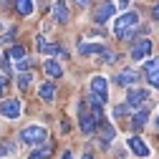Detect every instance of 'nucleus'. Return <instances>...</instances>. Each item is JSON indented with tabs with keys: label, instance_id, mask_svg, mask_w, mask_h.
Here are the masks:
<instances>
[{
	"label": "nucleus",
	"instance_id": "obj_1",
	"mask_svg": "<svg viewBox=\"0 0 159 159\" xmlns=\"http://www.w3.org/2000/svg\"><path fill=\"white\" fill-rule=\"evenodd\" d=\"M78 126H81L84 134H93L96 126H98V119L91 114L89 104H84V101H81V106H78Z\"/></svg>",
	"mask_w": 159,
	"mask_h": 159
},
{
	"label": "nucleus",
	"instance_id": "obj_2",
	"mask_svg": "<svg viewBox=\"0 0 159 159\" xmlns=\"http://www.w3.org/2000/svg\"><path fill=\"white\" fill-rule=\"evenodd\" d=\"M139 23V15L134 13V10H124L121 15L116 18V23H114V33L121 38V33H126V30H131L134 25Z\"/></svg>",
	"mask_w": 159,
	"mask_h": 159
},
{
	"label": "nucleus",
	"instance_id": "obj_3",
	"mask_svg": "<svg viewBox=\"0 0 159 159\" xmlns=\"http://www.w3.org/2000/svg\"><path fill=\"white\" fill-rule=\"evenodd\" d=\"M46 139H48L46 126H25L20 131V142L23 144H43Z\"/></svg>",
	"mask_w": 159,
	"mask_h": 159
},
{
	"label": "nucleus",
	"instance_id": "obj_4",
	"mask_svg": "<svg viewBox=\"0 0 159 159\" xmlns=\"http://www.w3.org/2000/svg\"><path fill=\"white\" fill-rule=\"evenodd\" d=\"M91 93H93L101 104H106V98H109V81H106L104 76H93V78H91Z\"/></svg>",
	"mask_w": 159,
	"mask_h": 159
},
{
	"label": "nucleus",
	"instance_id": "obj_5",
	"mask_svg": "<svg viewBox=\"0 0 159 159\" xmlns=\"http://www.w3.org/2000/svg\"><path fill=\"white\" fill-rule=\"evenodd\" d=\"M144 76L152 89H159V58H149L144 63Z\"/></svg>",
	"mask_w": 159,
	"mask_h": 159
},
{
	"label": "nucleus",
	"instance_id": "obj_6",
	"mask_svg": "<svg viewBox=\"0 0 159 159\" xmlns=\"http://www.w3.org/2000/svg\"><path fill=\"white\" fill-rule=\"evenodd\" d=\"M35 48L41 51V53H46V56H63V58H66V51L58 46V43H48L43 35H38V38H35Z\"/></svg>",
	"mask_w": 159,
	"mask_h": 159
},
{
	"label": "nucleus",
	"instance_id": "obj_7",
	"mask_svg": "<svg viewBox=\"0 0 159 159\" xmlns=\"http://www.w3.org/2000/svg\"><path fill=\"white\" fill-rule=\"evenodd\" d=\"M147 98H149V91L147 89H129V93H126V106H144L147 104Z\"/></svg>",
	"mask_w": 159,
	"mask_h": 159
},
{
	"label": "nucleus",
	"instance_id": "obj_8",
	"mask_svg": "<svg viewBox=\"0 0 159 159\" xmlns=\"http://www.w3.org/2000/svg\"><path fill=\"white\" fill-rule=\"evenodd\" d=\"M149 56H152V41L149 38H142V41L131 48V61H144Z\"/></svg>",
	"mask_w": 159,
	"mask_h": 159
},
{
	"label": "nucleus",
	"instance_id": "obj_9",
	"mask_svg": "<svg viewBox=\"0 0 159 159\" xmlns=\"http://www.w3.org/2000/svg\"><path fill=\"white\" fill-rule=\"evenodd\" d=\"M126 144H129V149H131L136 157H142V159H147V157L152 154V149L147 147V142H144L142 136H129V139H126Z\"/></svg>",
	"mask_w": 159,
	"mask_h": 159
},
{
	"label": "nucleus",
	"instance_id": "obj_10",
	"mask_svg": "<svg viewBox=\"0 0 159 159\" xmlns=\"http://www.w3.org/2000/svg\"><path fill=\"white\" fill-rule=\"evenodd\" d=\"M0 114H3V119H18L20 116V101L18 98H5L0 104Z\"/></svg>",
	"mask_w": 159,
	"mask_h": 159
},
{
	"label": "nucleus",
	"instance_id": "obj_11",
	"mask_svg": "<svg viewBox=\"0 0 159 159\" xmlns=\"http://www.w3.org/2000/svg\"><path fill=\"white\" fill-rule=\"evenodd\" d=\"M136 81H139V73H136V71H131V68L119 71V76H116V84H119V86H129V89H131Z\"/></svg>",
	"mask_w": 159,
	"mask_h": 159
},
{
	"label": "nucleus",
	"instance_id": "obj_12",
	"mask_svg": "<svg viewBox=\"0 0 159 159\" xmlns=\"http://www.w3.org/2000/svg\"><path fill=\"white\" fill-rule=\"evenodd\" d=\"M53 20L56 23H66L68 20V5L63 3V0H56L53 3Z\"/></svg>",
	"mask_w": 159,
	"mask_h": 159
},
{
	"label": "nucleus",
	"instance_id": "obj_13",
	"mask_svg": "<svg viewBox=\"0 0 159 159\" xmlns=\"http://www.w3.org/2000/svg\"><path fill=\"white\" fill-rule=\"evenodd\" d=\"M98 126H101V147H109L111 139H114V126L106 121V119H101V121H98Z\"/></svg>",
	"mask_w": 159,
	"mask_h": 159
},
{
	"label": "nucleus",
	"instance_id": "obj_14",
	"mask_svg": "<svg viewBox=\"0 0 159 159\" xmlns=\"http://www.w3.org/2000/svg\"><path fill=\"white\" fill-rule=\"evenodd\" d=\"M114 10H116V8H114L111 3H104L101 8H98V10H96V15H93V20H96V23H106V20H109V18L114 15Z\"/></svg>",
	"mask_w": 159,
	"mask_h": 159
},
{
	"label": "nucleus",
	"instance_id": "obj_15",
	"mask_svg": "<svg viewBox=\"0 0 159 159\" xmlns=\"http://www.w3.org/2000/svg\"><path fill=\"white\" fill-rule=\"evenodd\" d=\"M43 71H46L51 78H58V76H63V66L58 63V61H53V58H48V61L43 63Z\"/></svg>",
	"mask_w": 159,
	"mask_h": 159
},
{
	"label": "nucleus",
	"instance_id": "obj_16",
	"mask_svg": "<svg viewBox=\"0 0 159 159\" xmlns=\"http://www.w3.org/2000/svg\"><path fill=\"white\" fill-rule=\"evenodd\" d=\"M5 58H8V61H15V63H18V61H25L28 56H25V48H23V46H10V51L5 53Z\"/></svg>",
	"mask_w": 159,
	"mask_h": 159
},
{
	"label": "nucleus",
	"instance_id": "obj_17",
	"mask_svg": "<svg viewBox=\"0 0 159 159\" xmlns=\"http://www.w3.org/2000/svg\"><path fill=\"white\" fill-rule=\"evenodd\" d=\"M104 51V46L101 43H78V53H81V56H91V53H101Z\"/></svg>",
	"mask_w": 159,
	"mask_h": 159
},
{
	"label": "nucleus",
	"instance_id": "obj_18",
	"mask_svg": "<svg viewBox=\"0 0 159 159\" xmlns=\"http://www.w3.org/2000/svg\"><path fill=\"white\" fill-rule=\"evenodd\" d=\"M147 121H149V111H147V109H139V111L134 114V119H131V126H134V129H142Z\"/></svg>",
	"mask_w": 159,
	"mask_h": 159
},
{
	"label": "nucleus",
	"instance_id": "obj_19",
	"mask_svg": "<svg viewBox=\"0 0 159 159\" xmlns=\"http://www.w3.org/2000/svg\"><path fill=\"white\" fill-rule=\"evenodd\" d=\"M38 96H41L43 101H53L56 98V86L53 84H43L41 89H38Z\"/></svg>",
	"mask_w": 159,
	"mask_h": 159
},
{
	"label": "nucleus",
	"instance_id": "obj_20",
	"mask_svg": "<svg viewBox=\"0 0 159 159\" xmlns=\"http://www.w3.org/2000/svg\"><path fill=\"white\" fill-rule=\"evenodd\" d=\"M15 3V10L20 15H30L33 13V0H13Z\"/></svg>",
	"mask_w": 159,
	"mask_h": 159
},
{
	"label": "nucleus",
	"instance_id": "obj_21",
	"mask_svg": "<svg viewBox=\"0 0 159 159\" xmlns=\"http://www.w3.org/2000/svg\"><path fill=\"white\" fill-rule=\"evenodd\" d=\"M30 81H33V73H30V71H25V73L18 76V81H15V84H18V89H20V91H25V89L30 86Z\"/></svg>",
	"mask_w": 159,
	"mask_h": 159
},
{
	"label": "nucleus",
	"instance_id": "obj_22",
	"mask_svg": "<svg viewBox=\"0 0 159 159\" xmlns=\"http://www.w3.org/2000/svg\"><path fill=\"white\" fill-rule=\"evenodd\" d=\"M48 154H51V144H46V147H41V149L30 152V157H28V159H46Z\"/></svg>",
	"mask_w": 159,
	"mask_h": 159
},
{
	"label": "nucleus",
	"instance_id": "obj_23",
	"mask_svg": "<svg viewBox=\"0 0 159 159\" xmlns=\"http://www.w3.org/2000/svg\"><path fill=\"white\" fill-rule=\"evenodd\" d=\"M98 56H101V61H106V63H114V61H116V56H114L109 48H104V51L98 53Z\"/></svg>",
	"mask_w": 159,
	"mask_h": 159
},
{
	"label": "nucleus",
	"instance_id": "obj_24",
	"mask_svg": "<svg viewBox=\"0 0 159 159\" xmlns=\"http://www.w3.org/2000/svg\"><path fill=\"white\" fill-rule=\"evenodd\" d=\"M13 152V144H3V147H0V157H3V154H10Z\"/></svg>",
	"mask_w": 159,
	"mask_h": 159
},
{
	"label": "nucleus",
	"instance_id": "obj_25",
	"mask_svg": "<svg viewBox=\"0 0 159 159\" xmlns=\"http://www.w3.org/2000/svg\"><path fill=\"white\" fill-rule=\"evenodd\" d=\"M13 35H15V28H10V30L5 33V38H3V41H5V43H10V41H13Z\"/></svg>",
	"mask_w": 159,
	"mask_h": 159
},
{
	"label": "nucleus",
	"instance_id": "obj_26",
	"mask_svg": "<svg viewBox=\"0 0 159 159\" xmlns=\"http://www.w3.org/2000/svg\"><path fill=\"white\" fill-rule=\"evenodd\" d=\"M152 18H154V20H159V3L154 5V10H152Z\"/></svg>",
	"mask_w": 159,
	"mask_h": 159
},
{
	"label": "nucleus",
	"instance_id": "obj_27",
	"mask_svg": "<svg viewBox=\"0 0 159 159\" xmlns=\"http://www.w3.org/2000/svg\"><path fill=\"white\" fill-rule=\"evenodd\" d=\"M129 3H131V0H119V8H121V10H126V8H129Z\"/></svg>",
	"mask_w": 159,
	"mask_h": 159
},
{
	"label": "nucleus",
	"instance_id": "obj_28",
	"mask_svg": "<svg viewBox=\"0 0 159 159\" xmlns=\"http://www.w3.org/2000/svg\"><path fill=\"white\" fill-rule=\"evenodd\" d=\"M3 91H5V76L0 73V93H3Z\"/></svg>",
	"mask_w": 159,
	"mask_h": 159
},
{
	"label": "nucleus",
	"instance_id": "obj_29",
	"mask_svg": "<svg viewBox=\"0 0 159 159\" xmlns=\"http://www.w3.org/2000/svg\"><path fill=\"white\" fill-rule=\"evenodd\" d=\"M58 159H73V157H71V152H68V149H66V152H63V154H61V157H58Z\"/></svg>",
	"mask_w": 159,
	"mask_h": 159
},
{
	"label": "nucleus",
	"instance_id": "obj_30",
	"mask_svg": "<svg viewBox=\"0 0 159 159\" xmlns=\"http://www.w3.org/2000/svg\"><path fill=\"white\" fill-rule=\"evenodd\" d=\"M76 3H78V5H89L91 0H76Z\"/></svg>",
	"mask_w": 159,
	"mask_h": 159
},
{
	"label": "nucleus",
	"instance_id": "obj_31",
	"mask_svg": "<svg viewBox=\"0 0 159 159\" xmlns=\"http://www.w3.org/2000/svg\"><path fill=\"white\" fill-rule=\"evenodd\" d=\"M157 126H159V116H157Z\"/></svg>",
	"mask_w": 159,
	"mask_h": 159
}]
</instances>
